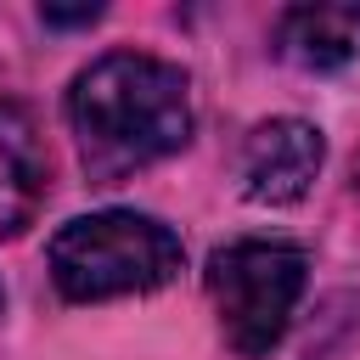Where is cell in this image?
Returning a JSON list of instances; mask_svg holds the SVG:
<instances>
[{
  "instance_id": "6da1fadb",
  "label": "cell",
  "mask_w": 360,
  "mask_h": 360,
  "mask_svg": "<svg viewBox=\"0 0 360 360\" xmlns=\"http://www.w3.org/2000/svg\"><path fill=\"white\" fill-rule=\"evenodd\" d=\"M68 124L90 180L112 186L191 141V79L146 51H107L68 84Z\"/></svg>"
},
{
  "instance_id": "7a4b0ae2",
  "label": "cell",
  "mask_w": 360,
  "mask_h": 360,
  "mask_svg": "<svg viewBox=\"0 0 360 360\" xmlns=\"http://www.w3.org/2000/svg\"><path fill=\"white\" fill-rule=\"evenodd\" d=\"M51 281L68 304H107L129 292H158L180 276L186 248L158 214L135 208H96L68 219L51 248Z\"/></svg>"
},
{
  "instance_id": "3957f363",
  "label": "cell",
  "mask_w": 360,
  "mask_h": 360,
  "mask_svg": "<svg viewBox=\"0 0 360 360\" xmlns=\"http://www.w3.org/2000/svg\"><path fill=\"white\" fill-rule=\"evenodd\" d=\"M304 281H309L304 248L298 242H276V236L225 242V248L208 253V270H202L208 304L219 315V332L242 360H264L287 338L292 309L304 298Z\"/></svg>"
},
{
  "instance_id": "277c9868",
  "label": "cell",
  "mask_w": 360,
  "mask_h": 360,
  "mask_svg": "<svg viewBox=\"0 0 360 360\" xmlns=\"http://www.w3.org/2000/svg\"><path fill=\"white\" fill-rule=\"evenodd\" d=\"M321 158H326V141L315 124L304 118H264L248 129L242 141V158H236V174H242V191L253 202H298L315 174H321Z\"/></svg>"
},
{
  "instance_id": "5b68a950",
  "label": "cell",
  "mask_w": 360,
  "mask_h": 360,
  "mask_svg": "<svg viewBox=\"0 0 360 360\" xmlns=\"http://www.w3.org/2000/svg\"><path fill=\"white\" fill-rule=\"evenodd\" d=\"M45 191H51V152H45L39 118L28 101L0 96V236H17L22 225H34Z\"/></svg>"
},
{
  "instance_id": "8992f818",
  "label": "cell",
  "mask_w": 360,
  "mask_h": 360,
  "mask_svg": "<svg viewBox=\"0 0 360 360\" xmlns=\"http://www.w3.org/2000/svg\"><path fill=\"white\" fill-rule=\"evenodd\" d=\"M276 51L304 73H338L360 62V6H292L276 22Z\"/></svg>"
},
{
  "instance_id": "52a82bcc",
  "label": "cell",
  "mask_w": 360,
  "mask_h": 360,
  "mask_svg": "<svg viewBox=\"0 0 360 360\" xmlns=\"http://www.w3.org/2000/svg\"><path fill=\"white\" fill-rule=\"evenodd\" d=\"M51 28H79V22H96L101 17V6H84V11H39Z\"/></svg>"
},
{
  "instance_id": "ba28073f",
  "label": "cell",
  "mask_w": 360,
  "mask_h": 360,
  "mask_svg": "<svg viewBox=\"0 0 360 360\" xmlns=\"http://www.w3.org/2000/svg\"><path fill=\"white\" fill-rule=\"evenodd\" d=\"M0 309H6V292H0Z\"/></svg>"
}]
</instances>
